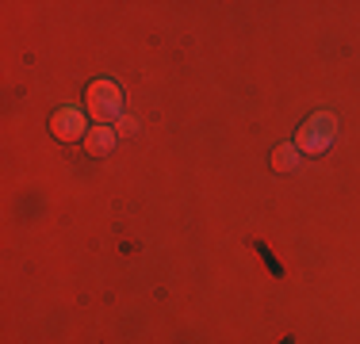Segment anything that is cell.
<instances>
[{
	"mask_svg": "<svg viewBox=\"0 0 360 344\" xmlns=\"http://www.w3.org/2000/svg\"><path fill=\"white\" fill-rule=\"evenodd\" d=\"M84 107H89V115L100 126L111 123V119L119 123V115H123V88L115 81H92L89 92H84Z\"/></svg>",
	"mask_w": 360,
	"mask_h": 344,
	"instance_id": "6da1fadb",
	"label": "cell"
},
{
	"mask_svg": "<svg viewBox=\"0 0 360 344\" xmlns=\"http://www.w3.org/2000/svg\"><path fill=\"white\" fill-rule=\"evenodd\" d=\"M333 131H338V119L333 115H311L303 126H299V138H295V150L299 153H322V150H330V142H333Z\"/></svg>",
	"mask_w": 360,
	"mask_h": 344,
	"instance_id": "7a4b0ae2",
	"label": "cell"
},
{
	"mask_svg": "<svg viewBox=\"0 0 360 344\" xmlns=\"http://www.w3.org/2000/svg\"><path fill=\"white\" fill-rule=\"evenodd\" d=\"M50 131H54V138H62V142H77L81 134H89V131H84V115H81L77 107L54 111V119H50Z\"/></svg>",
	"mask_w": 360,
	"mask_h": 344,
	"instance_id": "3957f363",
	"label": "cell"
},
{
	"mask_svg": "<svg viewBox=\"0 0 360 344\" xmlns=\"http://www.w3.org/2000/svg\"><path fill=\"white\" fill-rule=\"evenodd\" d=\"M84 150H89L92 157L111 153V150H115V131H111V126H92V131L84 134Z\"/></svg>",
	"mask_w": 360,
	"mask_h": 344,
	"instance_id": "277c9868",
	"label": "cell"
},
{
	"mask_svg": "<svg viewBox=\"0 0 360 344\" xmlns=\"http://www.w3.org/2000/svg\"><path fill=\"white\" fill-rule=\"evenodd\" d=\"M272 168H276V172L299 168V150H295V145H280V150L272 153Z\"/></svg>",
	"mask_w": 360,
	"mask_h": 344,
	"instance_id": "5b68a950",
	"label": "cell"
},
{
	"mask_svg": "<svg viewBox=\"0 0 360 344\" xmlns=\"http://www.w3.org/2000/svg\"><path fill=\"white\" fill-rule=\"evenodd\" d=\"M115 131H119V134H134V131H139V123H134V119H119Z\"/></svg>",
	"mask_w": 360,
	"mask_h": 344,
	"instance_id": "8992f818",
	"label": "cell"
}]
</instances>
